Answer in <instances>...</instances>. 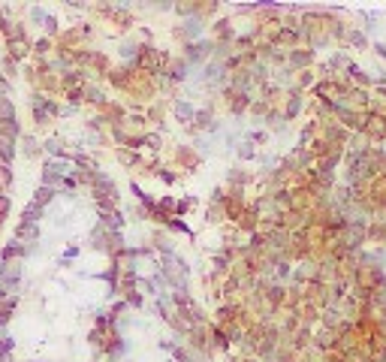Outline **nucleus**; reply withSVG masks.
<instances>
[{
    "mask_svg": "<svg viewBox=\"0 0 386 362\" xmlns=\"http://www.w3.org/2000/svg\"><path fill=\"white\" fill-rule=\"evenodd\" d=\"M344 39H347V43H350L353 49H359V51H368V36H365L362 31H347V36H344Z\"/></svg>",
    "mask_w": 386,
    "mask_h": 362,
    "instance_id": "f257e3e1",
    "label": "nucleus"
},
{
    "mask_svg": "<svg viewBox=\"0 0 386 362\" xmlns=\"http://www.w3.org/2000/svg\"><path fill=\"white\" fill-rule=\"evenodd\" d=\"M374 54H377V58H383V61H386V43H377V46H374Z\"/></svg>",
    "mask_w": 386,
    "mask_h": 362,
    "instance_id": "f03ea898",
    "label": "nucleus"
}]
</instances>
